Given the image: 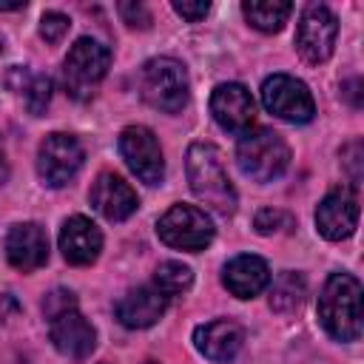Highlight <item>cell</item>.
<instances>
[{
	"label": "cell",
	"mask_w": 364,
	"mask_h": 364,
	"mask_svg": "<svg viewBox=\"0 0 364 364\" xmlns=\"http://www.w3.org/2000/svg\"><path fill=\"white\" fill-rule=\"evenodd\" d=\"M188 182L193 196L219 216L236 210V191L228 179L222 154L210 142H193L188 148Z\"/></svg>",
	"instance_id": "1"
},
{
	"label": "cell",
	"mask_w": 364,
	"mask_h": 364,
	"mask_svg": "<svg viewBox=\"0 0 364 364\" xmlns=\"http://www.w3.org/2000/svg\"><path fill=\"white\" fill-rule=\"evenodd\" d=\"M318 321L336 341L361 336V282L350 273H333L318 293Z\"/></svg>",
	"instance_id": "2"
},
{
	"label": "cell",
	"mask_w": 364,
	"mask_h": 364,
	"mask_svg": "<svg viewBox=\"0 0 364 364\" xmlns=\"http://www.w3.org/2000/svg\"><path fill=\"white\" fill-rule=\"evenodd\" d=\"M239 171L253 182H273L290 165V148L273 128L245 131L236 145Z\"/></svg>",
	"instance_id": "3"
},
{
	"label": "cell",
	"mask_w": 364,
	"mask_h": 364,
	"mask_svg": "<svg viewBox=\"0 0 364 364\" xmlns=\"http://www.w3.org/2000/svg\"><path fill=\"white\" fill-rule=\"evenodd\" d=\"M142 100L165 114H176L188 102V71L173 57H154L142 65Z\"/></svg>",
	"instance_id": "4"
},
{
	"label": "cell",
	"mask_w": 364,
	"mask_h": 364,
	"mask_svg": "<svg viewBox=\"0 0 364 364\" xmlns=\"http://www.w3.org/2000/svg\"><path fill=\"white\" fill-rule=\"evenodd\" d=\"M108 65H111L108 46H102L91 37H80L63 63L65 91L74 100H88L94 94V88L102 82V77L108 74Z\"/></svg>",
	"instance_id": "5"
},
{
	"label": "cell",
	"mask_w": 364,
	"mask_h": 364,
	"mask_svg": "<svg viewBox=\"0 0 364 364\" xmlns=\"http://www.w3.org/2000/svg\"><path fill=\"white\" fill-rule=\"evenodd\" d=\"M156 233L168 247L176 250H205L213 239V222L205 210L193 205H173L159 216Z\"/></svg>",
	"instance_id": "6"
},
{
	"label": "cell",
	"mask_w": 364,
	"mask_h": 364,
	"mask_svg": "<svg viewBox=\"0 0 364 364\" xmlns=\"http://www.w3.org/2000/svg\"><path fill=\"white\" fill-rule=\"evenodd\" d=\"M82 145L77 136L71 134H48L43 142H40V151H37V173L43 179V185L48 188H63L68 185L80 165H82Z\"/></svg>",
	"instance_id": "7"
},
{
	"label": "cell",
	"mask_w": 364,
	"mask_h": 364,
	"mask_svg": "<svg viewBox=\"0 0 364 364\" xmlns=\"http://www.w3.org/2000/svg\"><path fill=\"white\" fill-rule=\"evenodd\" d=\"M262 102L270 114L287 122H310L316 114V102L310 88L290 77V74H273L262 85Z\"/></svg>",
	"instance_id": "8"
},
{
	"label": "cell",
	"mask_w": 364,
	"mask_h": 364,
	"mask_svg": "<svg viewBox=\"0 0 364 364\" xmlns=\"http://www.w3.org/2000/svg\"><path fill=\"white\" fill-rule=\"evenodd\" d=\"M336 37H338V20L336 14L321 6V3H313L304 9L301 20H299V28H296V48L299 54L318 65V63H327L333 48H336Z\"/></svg>",
	"instance_id": "9"
},
{
	"label": "cell",
	"mask_w": 364,
	"mask_h": 364,
	"mask_svg": "<svg viewBox=\"0 0 364 364\" xmlns=\"http://www.w3.org/2000/svg\"><path fill=\"white\" fill-rule=\"evenodd\" d=\"M119 154H122L125 165L136 173L139 182H145V185H159L162 182V176H165L162 148H159L151 128L128 125L119 134Z\"/></svg>",
	"instance_id": "10"
},
{
	"label": "cell",
	"mask_w": 364,
	"mask_h": 364,
	"mask_svg": "<svg viewBox=\"0 0 364 364\" xmlns=\"http://www.w3.org/2000/svg\"><path fill=\"white\" fill-rule=\"evenodd\" d=\"M210 114L219 122V128L230 134H245L256 119V102L245 85L222 82L210 94Z\"/></svg>",
	"instance_id": "11"
},
{
	"label": "cell",
	"mask_w": 364,
	"mask_h": 364,
	"mask_svg": "<svg viewBox=\"0 0 364 364\" xmlns=\"http://www.w3.org/2000/svg\"><path fill=\"white\" fill-rule=\"evenodd\" d=\"M358 225V199L350 188H333L316 208V228L324 239L341 242Z\"/></svg>",
	"instance_id": "12"
},
{
	"label": "cell",
	"mask_w": 364,
	"mask_h": 364,
	"mask_svg": "<svg viewBox=\"0 0 364 364\" xmlns=\"http://www.w3.org/2000/svg\"><path fill=\"white\" fill-rule=\"evenodd\" d=\"M48 336L54 341V347L65 355V358H85L91 355V350L97 347V333L88 324V318L82 313H77L74 307H65L60 313L51 316L48 324Z\"/></svg>",
	"instance_id": "13"
},
{
	"label": "cell",
	"mask_w": 364,
	"mask_h": 364,
	"mask_svg": "<svg viewBox=\"0 0 364 364\" xmlns=\"http://www.w3.org/2000/svg\"><path fill=\"white\" fill-rule=\"evenodd\" d=\"M88 199H91L94 210H97L100 216H105L108 222H122V219H128V216L136 210V205H139L134 188H131L122 176H117V173H111V171H105V173H100V176L94 179Z\"/></svg>",
	"instance_id": "14"
},
{
	"label": "cell",
	"mask_w": 364,
	"mask_h": 364,
	"mask_svg": "<svg viewBox=\"0 0 364 364\" xmlns=\"http://www.w3.org/2000/svg\"><path fill=\"white\" fill-rule=\"evenodd\" d=\"M242 341H245V330L230 321V318H216V321H208V324H199L193 330V344L196 350L213 361V364H228L236 358V353L242 350Z\"/></svg>",
	"instance_id": "15"
},
{
	"label": "cell",
	"mask_w": 364,
	"mask_h": 364,
	"mask_svg": "<svg viewBox=\"0 0 364 364\" xmlns=\"http://www.w3.org/2000/svg\"><path fill=\"white\" fill-rule=\"evenodd\" d=\"M6 256L23 273H31V270L43 267L46 259H48V236H46V230L40 225H34V222L14 225L9 230V236H6Z\"/></svg>",
	"instance_id": "16"
},
{
	"label": "cell",
	"mask_w": 364,
	"mask_h": 364,
	"mask_svg": "<svg viewBox=\"0 0 364 364\" xmlns=\"http://www.w3.org/2000/svg\"><path fill=\"white\" fill-rule=\"evenodd\" d=\"M60 250L68 264H77V267L91 264V262H97V256L102 250V233L91 219L71 216V219H65V225L60 230Z\"/></svg>",
	"instance_id": "17"
},
{
	"label": "cell",
	"mask_w": 364,
	"mask_h": 364,
	"mask_svg": "<svg viewBox=\"0 0 364 364\" xmlns=\"http://www.w3.org/2000/svg\"><path fill=\"white\" fill-rule=\"evenodd\" d=\"M222 282H225V287L236 299H253V296H259L267 287L270 270H267V262L264 259L250 256V253H242V256H233L225 264Z\"/></svg>",
	"instance_id": "18"
},
{
	"label": "cell",
	"mask_w": 364,
	"mask_h": 364,
	"mask_svg": "<svg viewBox=\"0 0 364 364\" xmlns=\"http://www.w3.org/2000/svg\"><path fill=\"white\" fill-rule=\"evenodd\" d=\"M165 313V296L156 287H136L128 290L119 301H117V318L131 327V330H142L159 321V316Z\"/></svg>",
	"instance_id": "19"
},
{
	"label": "cell",
	"mask_w": 364,
	"mask_h": 364,
	"mask_svg": "<svg viewBox=\"0 0 364 364\" xmlns=\"http://www.w3.org/2000/svg\"><path fill=\"white\" fill-rule=\"evenodd\" d=\"M9 85H11L14 94L23 97L26 108H28L34 117H40V114L46 111V105H48V100H51V80H48V77L14 65L11 74H9Z\"/></svg>",
	"instance_id": "20"
},
{
	"label": "cell",
	"mask_w": 364,
	"mask_h": 364,
	"mask_svg": "<svg viewBox=\"0 0 364 364\" xmlns=\"http://www.w3.org/2000/svg\"><path fill=\"white\" fill-rule=\"evenodd\" d=\"M293 11V3L287 0H250V3H242V14L247 17V23L259 31H279L287 17Z\"/></svg>",
	"instance_id": "21"
},
{
	"label": "cell",
	"mask_w": 364,
	"mask_h": 364,
	"mask_svg": "<svg viewBox=\"0 0 364 364\" xmlns=\"http://www.w3.org/2000/svg\"><path fill=\"white\" fill-rule=\"evenodd\" d=\"M301 299H304V279L299 273L284 270L270 287V307L279 310V313H287V310L299 307Z\"/></svg>",
	"instance_id": "22"
},
{
	"label": "cell",
	"mask_w": 364,
	"mask_h": 364,
	"mask_svg": "<svg viewBox=\"0 0 364 364\" xmlns=\"http://www.w3.org/2000/svg\"><path fill=\"white\" fill-rule=\"evenodd\" d=\"M191 282H193V273L182 262H162L156 267V273H154V284H156V290L165 299L168 296H176V293H185L191 287Z\"/></svg>",
	"instance_id": "23"
},
{
	"label": "cell",
	"mask_w": 364,
	"mask_h": 364,
	"mask_svg": "<svg viewBox=\"0 0 364 364\" xmlns=\"http://www.w3.org/2000/svg\"><path fill=\"white\" fill-rule=\"evenodd\" d=\"M68 26H71V20H68L65 14H60V11H46L43 20H40V37H43L46 43H60V40L65 37Z\"/></svg>",
	"instance_id": "24"
},
{
	"label": "cell",
	"mask_w": 364,
	"mask_h": 364,
	"mask_svg": "<svg viewBox=\"0 0 364 364\" xmlns=\"http://www.w3.org/2000/svg\"><path fill=\"white\" fill-rule=\"evenodd\" d=\"M287 225H290V216L282 213V210L264 208V210L256 213V230H259V233H276V230H282V228H287Z\"/></svg>",
	"instance_id": "25"
},
{
	"label": "cell",
	"mask_w": 364,
	"mask_h": 364,
	"mask_svg": "<svg viewBox=\"0 0 364 364\" xmlns=\"http://www.w3.org/2000/svg\"><path fill=\"white\" fill-rule=\"evenodd\" d=\"M117 9H119V14L128 26H134V28H148L151 26V11L142 3H119Z\"/></svg>",
	"instance_id": "26"
},
{
	"label": "cell",
	"mask_w": 364,
	"mask_h": 364,
	"mask_svg": "<svg viewBox=\"0 0 364 364\" xmlns=\"http://www.w3.org/2000/svg\"><path fill=\"white\" fill-rule=\"evenodd\" d=\"M173 11L179 17H185L188 23H199L210 11V3L208 0H196V3H191V0H173Z\"/></svg>",
	"instance_id": "27"
},
{
	"label": "cell",
	"mask_w": 364,
	"mask_h": 364,
	"mask_svg": "<svg viewBox=\"0 0 364 364\" xmlns=\"http://www.w3.org/2000/svg\"><path fill=\"white\" fill-rule=\"evenodd\" d=\"M344 165H347V171H350L353 185H358V179H361V142H358V139L344 148Z\"/></svg>",
	"instance_id": "28"
},
{
	"label": "cell",
	"mask_w": 364,
	"mask_h": 364,
	"mask_svg": "<svg viewBox=\"0 0 364 364\" xmlns=\"http://www.w3.org/2000/svg\"><path fill=\"white\" fill-rule=\"evenodd\" d=\"M65 307H74V299H71V293H63V290H57V293H51V296L46 299V304H43V310L48 313V318H51L54 313H60V310H65Z\"/></svg>",
	"instance_id": "29"
},
{
	"label": "cell",
	"mask_w": 364,
	"mask_h": 364,
	"mask_svg": "<svg viewBox=\"0 0 364 364\" xmlns=\"http://www.w3.org/2000/svg\"><path fill=\"white\" fill-rule=\"evenodd\" d=\"M9 176V162H6V148H3V139H0V185L6 182Z\"/></svg>",
	"instance_id": "30"
},
{
	"label": "cell",
	"mask_w": 364,
	"mask_h": 364,
	"mask_svg": "<svg viewBox=\"0 0 364 364\" xmlns=\"http://www.w3.org/2000/svg\"><path fill=\"white\" fill-rule=\"evenodd\" d=\"M20 9H26L23 0H17V3H0V11H20Z\"/></svg>",
	"instance_id": "31"
},
{
	"label": "cell",
	"mask_w": 364,
	"mask_h": 364,
	"mask_svg": "<svg viewBox=\"0 0 364 364\" xmlns=\"http://www.w3.org/2000/svg\"><path fill=\"white\" fill-rule=\"evenodd\" d=\"M145 364H156V361H145Z\"/></svg>",
	"instance_id": "32"
}]
</instances>
